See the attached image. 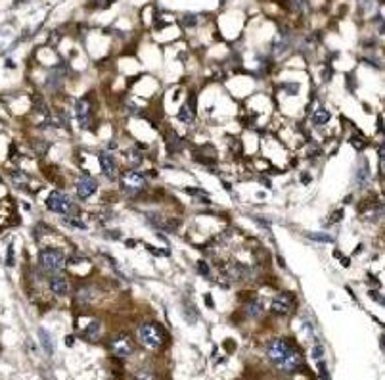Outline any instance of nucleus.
<instances>
[{
  "mask_svg": "<svg viewBox=\"0 0 385 380\" xmlns=\"http://www.w3.org/2000/svg\"><path fill=\"white\" fill-rule=\"evenodd\" d=\"M109 350L113 351L117 357H131L135 353V344L125 334H115L109 342Z\"/></svg>",
  "mask_w": 385,
  "mask_h": 380,
  "instance_id": "obj_7",
  "label": "nucleus"
},
{
  "mask_svg": "<svg viewBox=\"0 0 385 380\" xmlns=\"http://www.w3.org/2000/svg\"><path fill=\"white\" fill-rule=\"evenodd\" d=\"M205 302H207V305H209V307H213V300H211V296H205Z\"/></svg>",
  "mask_w": 385,
  "mask_h": 380,
  "instance_id": "obj_29",
  "label": "nucleus"
},
{
  "mask_svg": "<svg viewBox=\"0 0 385 380\" xmlns=\"http://www.w3.org/2000/svg\"><path fill=\"white\" fill-rule=\"evenodd\" d=\"M90 6H98V8H107L109 6V0H94Z\"/></svg>",
  "mask_w": 385,
  "mask_h": 380,
  "instance_id": "obj_26",
  "label": "nucleus"
},
{
  "mask_svg": "<svg viewBox=\"0 0 385 380\" xmlns=\"http://www.w3.org/2000/svg\"><path fill=\"white\" fill-rule=\"evenodd\" d=\"M307 236L310 238V240H316V242H322V244L332 242V236H328V234H322V233H308Z\"/></svg>",
  "mask_w": 385,
  "mask_h": 380,
  "instance_id": "obj_21",
  "label": "nucleus"
},
{
  "mask_svg": "<svg viewBox=\"0 0 385 380\" xmlns=\"http://www.w3.org/2000/svg\"><path fill=\"white\" fill-rule=\"evenodd\" d=\"M39 340L40 344H42L44 351H46L48 355H52L54 350H56V344H54V340H52V336H50V332L46 331V329H39Z\"/></svg>",
  "mask_w": 385,
  "mask_h": 380,
  "instance_id": "obj_14",
  "label": "nucleus"
},
{
  "mask_svg": "<svg viewBox=\"0 0 385 380\" xmlns=\"http://www.w3.org/2000/svg\"><path fill=\"white\" fill-rule=\"evenodd\" d=\"M39 263L44 271L56 275L66 267V253L59 252V250H54V248L42 250L39 253Z\"/></svg>",
  "mask_w": 385,
  "mask_h": 380,
  "instance_id": "obj_3",
  "label": "nucleus"
},
{
  "mask_svg": "<svg viewBox=\"0 0 385 380\" xmlns=\"http://www.w3.org/2000/svg\"><path fill=\"white\" fill-rule=\"evenodd\" d=\"M92 300H94L92 288H88V286H85V288H79L77 303H81V305H90V303H92Z\"/></svg>",
  "mask_w": 385,
  "mask_h": 380,
  "instance_id": "obj_15",
  "label": "nucleus"
},
{
  "mask_svg": "<svg viewBox=\"0 0 385 380\" xmlns=\"http://www.w3.org/2000/svg\"><path fill=\"white\" fill-rule=\"evenodd\" d=\"M176 117H178V119H180L182 123H192L194 117H196V112H194L192 107L186 104V106H182L180 110H178V114H176Z\"/></svg>",
  "mask_w": 385,
  "mask_h": 380,
  "instance_id": "obj_18",
  "label": "nucleus"
},
{
  "mask_svg": "<svg viewBox=\"0 0 385 380\" xmlns=\"http://www.w3.org/2000/svg\"><path fill=\"white\" fill-rule=\"evenodd\" d=\"M301 365H303V357H301V353L295 350L291 355H288L286 359L280 363L278 369L282 370V372H286V374H293V372H297V370L301 369Z\"/></svg>",
  "mask_w": 385,
  "mask_h": 380,
  "instance_id": "obj_9",
  "label": "nucleus"
},
{
  "mask_svg": "<svg viewBox=\"0 0 385 380\" xmlns=\"http://www.w3.org/2000/svg\"><path fill=\"white\" fill-rule=\"evenodd\" d=\"M198 271H200V273H202L203 277H207L211 269H209V265H207V261H203V259H200V261H198Z\"/></svg>",
  "mask_w": 385,
  "mask_h": 380,
  "instance_id": "obj_23",
  "label": "nucleus"
},
{
  "mask_svg": "<svg viewBox=\"0 0 385 380\" xmlns=\"http://www.w3.org/2000/svg\"><path fill=\"white\" fill-rule=\"evenodd\" d=\"M245 313H247V317L257 319L261 313H263V305H261L259 302H249L247 303V307H245Z\"/></svg>",
  "mask_w": 385,
  "mask_h": 380,
  "instance_id": "obj_19",
  "label": "nucleus"
},
{
  "mask_svg": "<svg viewBox=\"0 0 385 380\" xmlns=\"http://www.w3.org/2000/svg\"><path fill=\"white\" fill-rule=\"evenodd\" d=\"M308 181H310V177H308L307 173H303V183H305V185H307Z\"/></svg>",
  "mask_w": 385,
  "mask_h": 380,
  "instance_id": "obj_30",
  "label": "nucleus"
},
{
  "mask_svg": "<svg viewBox=\"0 0 385 380\" xmlns=\"http://www.w3.org/2000/svg\"><path fill=\"white\" fill-rule=\"evenodd\" d=\"M46 207H48L50 211L59 215H79L77 205L73 204L68 196L58 192V190L50 192V196L46 198Z\"/></svg>",
  "mask_w": 385,
  "mask_h": 380,
  "instance_id": "obj_2",
  "label": "nucleus"
},
{
  "mask_svg": "<svg viewBox=\"0 0 385 380\" xmlns=\"http://www.w3.org/2000/svg\"><path fill=\"white\" fill-rule=\"evenodd\" d=\"M100 329H102V322L98 321V319H94V321L88 322L87 329H83L81 338L87 342H96L98 338H100Z\"/></svg>",
  "mask_w": 385,
  "mask_h": 380,
  "instance_id": "obj_12",
  "label": "nucleus"
},
{
  "mask_svg": "<svg viewBox=\"0 0 385 380\" xmlns=\"http://www.w3.org/2000/svg\"><path fill=\"white\" fill-rule=\"evenodd\" d=\"M121 188L125 190L129 196H135V194H140L142 190H144L146 186V177L142 173H138V171H126L121 175Z\"/></svg>",
  "mask_w": 385,
  "mask_h": 380,
  "instance_id": "obj_5",
  "label": "nucleus"
},
{
  "mask_svg": "<svg viewBox=\"0 0 385 380\" xmlns=\"http://www.w3.org/2000/svg\"><path fill=\"white\" fill-rule=\"evenodd\" d=\"M12 179H14L16 185H25V181H27V177L23 173H12Z\"/></svg>",
  "mask_w": 385,
  "mask_h": 380,
  "instance_id": "obj_24",
  "label": "nucleus"
},
{
  "mask_svg": "<svg viewBox=\"0 0 385 380\" xmlns=\"http://www.w3.org/2000/svg\"><path fill=\"white\" fill-rule=\"evenodd\" d=\"M50 290L56 294V296H68L69 284H68V281H66L63 277H59V275H54V277H50Z\"/></svg>",
  "mask_w": 385,
  "mask_h": 380,
  "instance_id": "obj_13",
  "label": "nucleus"
},
{
  "mask_svg": "<svg viewBox=\"0 0 385 380\" xmlns=\"http://www.w3.org/2000/svg\"><path fill=\"white\" fill-rule=\"evenodd\" d=\"M368 179H370V169H368V164L362 161V166L358 167V171H356V185L364 186L368 183Z\"/></svg>",
  "mask_w": 385,
  "mask_h": 380,
  "instance_id": "obj_17",
  "label": "nucleus"
},
{
  "mask_svg": "<svg viewBox=\"0 0 385 380\" xmlns=\"http://www.w3.org/2000/svg\"><path fill=\"white\" fill-rule=\"evenodd\" d=\"M293 351H295V348H293L291 342L286 340V338H274V340H270L269 346H267V355H269V359L272 361L276 367H278L288 355H291Z\"/></svg>",
  "mask_w": 385,
  "mask_h": 380,
  "instance_id": "obj_4",
  "label": "nucleus"
},
{
  "mask_svg": "<svg viewBox=\"0 0 385 380\" xmlns=\"http://www.w3.org/2000/svg\"><path fill=\"white\" fill-rule=\"evenodd\" d=\"M288 6L293 12H303L307 8V0H288Z\"/></svg>",
  "mask_w": 385,
  "mask_h": 380,
  "instance_id": "obj_20",
  "label": "nucleus"
},
{
  "mask_svg": "<svg viewBox=\"0 0 385 380\" xmlns=\"http://www.w3.org/2000/svg\"><path fill=\"white\" fill-rule=\"evenodd\" d=\"M75 112H77L79 125L83 129L88 127V123H90V104H88V100H79L77 106H75Z\"/></svg>",
  "mask_w": 385,
  "mask_h": 380,
  "instance_id": "obj_11",
  "label": "nucleus"
},
{
  "mask_svg": "<svg viewBox=\"0 0 385 380\" xmlns=\"http://www.w3.org/2000/svg\"><path fill=\"white\" fill-rule=\"evenodd\" d=\"M75 188H77V194L79 198H83V200H87L90 196L94 194L98 190V181H94L92 177H79L77 183H75Z\"/></svg>",
  "mask_w": 385,
  "mask_h": 380,
  "instance_id": "obj_8",
  "label": "nucleus"
},
{
  "mask_svg": "<svg viewBox=\"0 0 385 380\" xmlns=\"http://www.w3.org/2000/svg\"><path fill=\"white\" fill-rule=\"evenodd\" d=\"M322 355H324V350H322V348H320V346H316V348H314V350H312V357H316V359H320V357H322Z\"/></svg>",
  "mask_w": 385,
  "mask_h": 380,
  "instance_id": "obj_27",
  "label": "nucleus"
},
{
  "mask_svg": "<svg viewBox=\"0 0 385 380\" xmlns=\"http://www.w3.org/2000/svg\"><path fill=\"white\" fill-rule=\"evenodd\" d=\"M66 344H68V346H71V344H73V338H69V336H68V338H66Z\"/></svg>",
  "mask_w": 385,
  "mask_h": 380,
  "instance_id": "obj_31",
  "label": "nucleus"
},
{
  "mask_svg": "<svg viewBox=\"0 0 385 380\" xmlns=\"http://www.w3.org/2000/svg\"><path fill=\"white\" fill-rule=\"evenodd\" d=\"M100 167H102V173H104L106 177H109V179H115L117 164H115V159L109 156L107 152H102V154H100Z\"/></svg>",
  "mask_w": 385,
  "mask_h": 380,
  "instance_id": "obj_10",
  "label": "nucleus"
},
{
  "mask_svg": "<svg viewBox=\"0 0 385 380\" xmlns=\"http://www.w3.org/2000/svg\"><path fill=\"white\" fill-rule=\"evenodd\" d=\"M63 223L66 225H71V227H75V229H87V225L83 223V221H79V219H75V217H63Z\"/></svg>",
  "mask_w": 385,
  "mask_h": 380,
  "instance_id": "obj_22",
  "label": "nucleus"
},
{
  "mask_svg": "<svg viewBox=\"0 0 385 380\" xmlns=\"http://www.w3.org/2000/svg\"><path fill=\"white\" fill-rule=\"evenodd\" d=\"M136 340L146 350H159L163 346V331L154 322H144L136 331Z\"/></svg>",
  "mask_w": 385,
  "mask_h": 380,
  "instance_id": "obj_1",
  "label": "nucleus"
},
{
  "mask_svg": "<svg viewBox=\"0 0 385 380\" xmlns=\"http://www.w3.org/2000/svg\"><path fill=\"white\" fill-rule=\"evenodd\" d=\"M330 119H332V114H330L328 110H318V112H314V114H312V123H314V125H318V127L326 125Z\"/></svg>",
  "mask_w": 385,
  "mask_h": 380,
  "instance_id": "obj_16",
  "label": "nucleus"
},
{
  "mask_svg": "<svg viewBox=\"0 0 385 380\" xmlns=\"http://www.w3.org/2000/svg\"><path fill=\"white\" fill-rule=\"evenodd\" d=\"M318 370H320V374L326 378L328 372H326V363H324V361H320V363H318Z\"/></svg>",
  "mask_w": 385,
  "mask_h": 380,
  "instance_id": "obj_28",
  "label": "nucleus"
},
{
  "mask_svg": "<svg viewBox=\"0 0 385 380\" xmlns=\"http://www.w3.org/2000/svg\"><path fill=\"white\" fill-rule=\"evenodd\" d=\"M295 307V296L291 292H280L272 303H270V313L278 315V317H286Z\"/></svg>",
  "mask_w": 385,
  "mask_h": 380,
  "instance_id": "obj_6",
  "label": "nucleus"
},
{
  "mask_svg": "<svg viewBox=\"0 0 385 380\" xmlns=\"http://www.w3.org/2000/svg\"><path fill=\"white\" fill-rule=\"evenodd\" d=\"M282 88H286L289 94H297V85L295 83H286V85H282Z\"/></svg>",
  "mask_w": 385,
  "mask_h": 380,
  "instance_id": "obj_25",
  "label": "nucleus"
}]
</instances>
